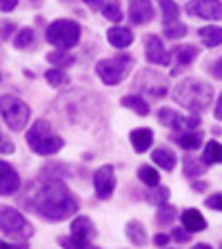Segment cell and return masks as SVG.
<instances>
[{
  "mask_svg": "<svg viewBox=\"0 0 222 249\" xmlns=\"http://www.w3.org/2000/svg\"><path fill=\"white\" fill-rule=\"evenodd\" d=\"M205 162L207 165H213V162H222V145L220 142H216V140H211V142H207V147H205Z\"/></svg>",
  "mask_w": 222,
  "mask_h": 249,
  "instance_id": "cell-29",
  "label": "cell"
},
{
  "mask_svg": "<svg viewBox=\"0 0 222 249\" xmlns=\"http://www.w3.org/2000/svg\"><path fill=\"white\" fill-rule=\"evenodd\" d=\"M0 249H18V243L11 245V243H5V240H0Z\"/></svg>",
  "mask_w": 222,
  "mask_h": 249,
  "instance_id": "cell-44",
  "label": "cell"
},
{
  "mask_svg": "<svg viewBox=\"0 0 222 249\" xmlns=\"http://www.w3.org/2000/svg\"><path fill=\"white\" fill-rule=\"evenodd\" d=\"M102 16L111 22H118L120 18H122V11H120V7L116 5V2H107V5L102 7Z\"/></svg>",
  "mask_w": 222,
  "mask_h": 249,
  "instance_id": "cell-35",
  "label": "cell"
},
{
  "mask_svg": "<svg viewBox=\"0 0 222 249\" xmlns=\"http://www.w3.org/2000/svg\"><path fill=\"white\" fill-rule=\"evenodd\" d=\"M205 205H207L209 209L222 212V192H218V194H213V196H209L207 200H205Z\"/></svg>",
  "mask_w": 222,
  "mask_h": 249,
  "instance_id": "cell-36",
  "label": "cell"
},
{
  "mask_svg": "<svg viewBox=\"0 0 222 249\" xmlns=\"http://www.w3.org/2000/svg\"><path fill=\"white\" fill-rule=\"evenodd\" d=\"M154 243L158 245V247H165V245L169 243V236H167V233H155V236H154Z\"/></svg>",
  "mask_w": 222,
  "mask_h": 249,
  "instance_id": "cell-41",
  "label": "cell"
},
{
  "mask_svg": "<svg viewBox=\"0 0 222 249\" xmlns=\"http://www.w3.org/2000/svg\"><path fill=\"white\" fill-rule=\"evenodd\" d=\"M138 178L145 185H149V187H158L160 185V174L154 169V167H149V165H142L138 169Z\"/></svg>",
  "mask_w": 222,
  "mask_h": 249,
  "instance_id": "cell-30",
  "label": "cell"
},
{
  "mask_svg": "<svg viewBox=\"0 0 222 249\" xmlns=\"http://www.w3.org/2000/svg\"><path fill=\"white\" fill-rule=\"evenodd\" d=\"M45 78H47V83L51 85V87H65V85L69 83V76H67V71H65V67L49 69V71L45 73Z\"/></svg>",
  "mask_w": 222,
  "mask_h": 249,
  "instance_id": "cell-28",
  "label": "cell"
},
{
  "mask_svg": "<svg viewBox=\"0 0 222 249\" xmlns=\"http://www.w3.org/2000/svg\"><path fill=\"white\" fill-rule=\"evenodd\" d=\"M93 187H96V194L98 198H111L116 189V174L111 165H102L96 174H93Z\"/></svg>",
  "mask_w": 222,
  "mask_h": 249,
  "instance_id": "cell-12",
  "label": "cell"
},
{
  "mask_svg": "<svg viewBox=\"0 0 222 249\" xmlns=\"http://www.w3.org/2000/svg\"><path fill=\"white\" fill-rule=\"evenodd\" d=\"M209 71H211V76H213V78H220V80H222V58H220V60L213 62L211 67H209Z\"/></svg>",
  "mask_w": 222,
  "mask_h": 249,
  "instance_id": "cell-40",
  "label": "cell"
},
{
  "mask_svg": "<svg viewBox=\"0 0 222 249\" xmlns=\"http://www.w3.org/2000/svg\"><path fill=\"white\" fill-rule=\"evenodd\" d=\"M145 56L151 65H169L171 60V53L165 49L160 36H154V34L145 38Z\"/></svg>",
  "mask_w": 222,
  "mask_h": 249,
  "instance_id": "cell-13",
  "label": "cell"
},
{
  "mask_svg": "<svg viewBox=\"0 0 222 249\" xmlns=\"http://www.w3.org/2000/svg\"><path fill=\"white\" fill-rule=\"evenodd\" d=\"M122 105L127 109H131V111H136L138 116H147L151 111L149 105H147L145 98H140V96H124L122 98Z\"/></svg>",
  "mask_w": 222,
  "mask_h": 249,
  "instance_id": "cell-26",
  "label": "cell"
},
{
  "mask_svg": "<svg viewBox=\"0 0 222 249\" xmlns=\"http://www.w3.org/2000/svg\"><path fill=\"white\" fill-rule=\"evenodd\" d=\"M93 223L87 216H78L71 223V231H69V238H62L60 245L65 247H76V249H85L91 247V238H93Z\"/></svg>",
  "mask_w": 222,
  "mask_h": 249,
  "instance_id": "cell-9",
  "label": "cell"
},
{
  "mask_svg": "<svg viewBox=\"0 0 222 249\" xmlns=\"http://www.w3.org/2000/svg\"><path fill=\"white\" fill-rule=\"evenodd\" d=\"M34 38H36V34H34V29H29V27H25V29H20L18 34H16L14 38V45L18 47V49H27V47L34 45Z\"/></svg>",
  "mask_w": 222,
  "mask_h": 249,
  "instance_id": "cell-31",
  "label": "cell"
},
{
  "mask_svg": "<svg viewBox=\"0 0 222 249\" xmlns=\"http://www.w3.org/2000/svg\"><path fill=\"white\" fill-rule=\"evenodd\" d=\"M129 140H131V147H134V151H138V154H145V151L149 149L151 145H154V131H151L149 127H140V129L131 131Z\"/></svg>",
  "mask_w": 222,
  "mask_h": 249,
  "instance_id": "cell-17",
  "label": "cell"
},
{
  "mask_svg": "<svg viewBox=\"0 0 222 249\" xmlns=\"http://www.w3.org/2000/svg\"><path fill=\"white\" fill-rule=\"evenodd\" d=\"M151 158H154L155 165L160 167V169H165V171L173 169V167H176V160H178L176 154H173L171 149H167V147H158V149L151 154Z\"/></svg>",
  "mask_w": 222,
  "mask_h": 249,
  "instance_id": "cell-21",
  "label": "cell"
},
{
  "mask_svg": "<svg viewBox=\"0 0 222 249\" xmlns=\"http://www.w3.org/2000/svg\"><path fill=\"white\" fill-rule=\"evenodd\" d=\"M173 142H176L178 147H182V149L191 151V149H198V147L202 145V134L196 129H187V131H178L176 136H173Z\"/></svg>",
  "mask_w": 222,
  "mask_h": 249,
  "instance_id": "cell-20",
  "label": "cell"
},
{
  "mask_svg": "<svg viewBox=\"0 0 222 249\" xmlns=\"http://www.w3.org/2000/svg\"><path fill=\"white\" fill-rule=\"evenodd\" d=\"M107 40H109V45H114L116 49H124V47H129L131 42H134V34H131L127 27L116 25L107 31Z\"/></svg>",
  "mask_w": 222,
  "mask_h": 249,
  "instance_id": "cell-19",
  "label": "cell"
},
{
  "mask_svg": "<svg viewBox=\"0 0 222 249\" xmlns=\"http://www.w3.org/2000/svg\"><path fill=\"white\" fill-rule=\"evenodd\" d=\"M213 116H216L218 120H222V96L218 98V103H216V109H213Z\"/></svg>",
  "mask_w": 222,
  "mask_h": 249,
  "instance_id": "cell-42",
  "label": "cell"
},
{
  "mask_svg": "<svg viewBox=\"0 0 222 249\" xmlns=\"http://www.w3.org/2000/svg\"><path fill=\"white\" fill-rule=\"evenodd\" d=\"M193 189H200L202 192V189H207V185H205V182H193Z\"/></svg>",
  "mask_w": 222,
  "mask_h": 249,
  "instance_id": "cell-45",
  "label": "cell"
},
{
  "mask_svg": "<svg viewBox=\"0 0 222 249\" xmlns=\"http://www.w3.org/2000/svg\"><path fill=\"white\" fill-rule=\"evenodd\" d=\"M180 223L187 231H191V233H198V231H205V229H207V220H205V216H202L198 209H185L180 216Z\"/></svg>",
  "mask_w": 222,
  "mask_h": 249,
  "instance_id": "cell-16",
  "label": "cell"
},
{
  "mask_svg": "<svg viewBox=\"0 0 222 249\" xmlns=\"http://www.w3.org/2000/svg\"><path fill=\"white\" fill-rule=\"evenodd\" d=\"M167 78L160 76L158 71L154 69H145V71H140L138 78H136V89L142 91L147 98L151 100H160L167 96Z\"/></svg>",
  "mask_w": 222,
  "mask_h": 249,
  "instance_id": "cell-8",
  "label": "cell"
},
{
  "mask_svg": "<svg viewBox=\"0 0 222 249\" xmlns=\"http://www.w3.org/2000/svg\"><path fill=\"white\" fill-rule=\"evenodd\" d=\"M198 36H200V40L205 42L207 47H218L222 45V29L220 27H202L200 31H198Z\"/></svg>",
  "mask_w": 222,
  "mask_h": 249,
  "instance_id": "cell-24",
  "label": "cell"
},
{
  "mask_svg": "<svg viewBox=\"0 0 222 249\" xmlns=\"http://www.w3.org/2000/svg\"><path fill=\"white\" fill-rule=\"evenodd\" d=\"M196 58H198V47L178 45L176 49H173V60H176V69H173V73H178L182 67H189Z\"/></svg>",
  "mask_w": 222,
  "mask_h": 249,
  "instance_id": "cell-18",
  "label": "cell"
},
{
  "mask_svg": "<svg viewBox=\"0 0 222 249\" xmlns=\"http://www.w3.org/2000/svg\"><path fill=\"white\" fill-rule=\"evenodd\" d=\"M27 145L38 156H53L65 147V140L58 134H53L51 124L47 120H36L31 124V129L27 131Z\"/></svg>",
  "mask_w": 222,
  "mask_h": 249,
  "instance_id": "cell-3",
  "label": "cell"
},
{
  "mask_svg": "<svg viewBox=\"0 0 222 249\" xmlns=\"http://www.w3.org/2000/svg\"><path fill=\"white\" fill-rule=\"evenodd\" d=\"M14 142H11L9 138H5V136L0 134V154H14Z\"/></svg>",
  "mask_w": 222,
  "mask_h": 249,
  "instance_id": "cell-37",
  "label": "cell"
},
{
  "mask_svg": "<svg viewBox=\"0 0 222 249\" xmlns=\"http://www.w3.org/2000/svg\"><path fill=\"white\" fill-rule=\"evenodd\" d=\"M18 187H20L18 171L9 162L0 160V196H11V194L18 192Z\"/></svg>",
  "mask_w": 222,
  "mask_h": 249,
  "instance_id": "cell-14",
  "label": "cell"
},
{
  "mask_svg": "<svg viewBox=\"0 0 222 249\" xmlns=\"http://www.w3.org/2000/svg\"><path fill=\"white\" fill-rule=\"evenodd\" d=\"M189 233H191V231H182V229H173V231H171V238L176 240V243H189Z\"/></svg>",
  "mask_w": 222,
  "mask_h": 249,
  "instance_id": "cell-38",
  "label": "cell"
},
{
  "mask_svg": "<svg viewBox=\"0 0 222 249\" xmlns=\"http://www.w3.org/2000/svg\"><path fill=\"white\" fill-rule=\"evenodd\" d=\"M158 120H160L162 124H167V127H171V129L176 131H187V129H198L200 127V118H198L196 114L193 116H182L178 114V111H173V109L165 107L158 111Z\"/></svg>",
  "mask_w": 222,
  "mask_h": 249,
  "instance_id": "cell-10",
  "label": "cell"
},
{
  "mask_svg": "<svg viewBox=\"0 0 222 249\" xmlns=\"http://www.w3.org/2000/svg\"><path fill=\"white\" fill-rule=\"evenodd\" d=\"M173 100L178 105H182L185 109L193 111V114H200V111H207L209 105L213 103V89L205 80L185 78L173 89Z\"/></svg>",
  "mask_w": 222,
  "mask_h": 249,
  "instance_id": "cell-2",
  "label": "cell"
},
{
  "mask_svg": "<svg viewBox=\"0 0 222 249\" xmlns=\"http://www.w3.org/2000/svg\"><path fill=\"white\" fill-rule=\"evenodd\" d=\"M187 14L193 18H205V20H222V5L220 0H189L187 2Z\"/></svg>",
  "mask_w": 222,
  "mask_h": 249,
  "instance_id": "cell-11",
  "label": "cell"
},
{
  "mask_svg": "<svg viewBox=\"0 0 222 249\" xmlns=\"http://www.w3.org/2000/svg\"><path fill=\"white\" fill-rule=\"evenodd\" d=\"M147 200L154 202V205H162V202L169 200V189H167V187H155L154 192L147 196Z\"/></svg>",
  "mask_w": 222,
  "mask_h": 249,
  "instance_id": "cell-34",
  "label": "cell"
},
{
  "mask_svg": "<svg viewBox=\"0 0 222 249\" xmlns=\"http://www.w3.org/2000/svg\"><path fill=\"white\" fill-rule=\"evenodd\" d=\"M18 7V0H0V11H14Z\"/></svg>",
  "mask_w": 222,
  "mask_h": 249,
  "instance_id": "cell-39",
  "label": "cell"
},
{
  "mask_svg": "<svg viewBox=\"0 0 222 249\" xmlns=\"http://www.w3.org/2000/svg\"><path fill=\"white\" fill-rule=\"evenodd\" d=\"M176 218H178V209L176 207H171V205H167V202L158 205V213H155V223L158 225L167 227V225H171Z\"/></svg>",
  "mask_w": 222,
  "mask_h": 249,
  "instance_id": "cell-25",
  "label": "cell"
},
{
  "mask_svg": "<svg viewBox=\"0 0 222 249\" xmlns=\"http://www.w3.org/2000/svg\"><path fill=\"white\" fill-rule=\"evenodd\" d=\"M0 116H2V120L7 123V127L11 131H20L29 123L31 111L18 96L7 93V96H0Z\"/></svg>",
  "mask_w": 222,
  "mask_h": 249,
  "instance_id": "cell-6",
  "label": "cell"
},
{
  "mask_svg": "<svg viewBox=\"0 0 222 249\" xmlns=\"http://www.w3.org/2000/svg\"><path fill=\"white\" fill-rule=\"evenodd\" d=\"M154 7H151V0H131L129 5V18L136 25H147V22L154 20Z\"/></svg>",
  "mask_w": 222,
  "mask_h": 249,
  "instance_id": "cell-15",
  "label": "cell"
},
{
  "mask_svg": "<svg viewBox=\"0 0 222 249\" xmlns=\"http://www.w3.org/2000/svg\"><path fill=\"white\" fill-rule=\"evenodd\" d=\"M47 60L53 62L56 67H69L73 62V56H69V53H65V49H58V52H51L49 56H47Z\"/></svg>",
  "mask_w": 222,
  "mask_h": 249,
  "instance_id": "cell-33",
  "label": "cell"
},
{
  "mask_svg": "<svg viewBox=\"0 0 222 249\" xmlns=\"http://www.w3.org/2000/svg\"><path fill=\"white\" fill-rule=\"evenodd\" d=\"M162 34H165L167 38H171V40H176V38H182L187 34V25H182L180 20H178V22H171V25L162 27Z\"/></svg>",
  "mask_w": 222,
  "mask_h": 249,
  "instance_id": "cell-32",
  "label": "cell"
},
{
  "mask_svg": "<svg viewBox=\"0 0 222 249\" xmlns=\"http://www.w3.org/2000/svg\"><path fill=\"white\" fill-rule=\"evenodd\" d=\"M205 171H207V162L196 160L193 156H187L185 158V176L187 178H198V176H202Z\"/></svg>",
  "mask_w": 222,
  "mask_h": 249,
  "instance_id": "cell-27",
  "label": "cell"
},
{
  "mask_svg": "<svg viewBox=\"0 0 222 249\" xmlns=\"http://www.w3.org/2000/svg\"><path fill=\"white\" fill-rule=\"evenodd\" d=\"M124 233H127V238H129L131 245H145L147 243V231L142 227L140 220H129L127 227H124Z\"/></svg>",
  "mask_w": 222,
  "mask_h": 249,
  "instance_id": "cell-22",
  "label": "cell"
},
{
  "mask_svg": "<svg viewBox=\"0 0 222 249\" xmlns=\"http://www.w3.org/2000/svg\"><path fill=\"white\" fill-rule=\"evenodd\" d=\"M80 34H83V29H80V25L76 20H53L47 27L49 45H53L56 49H65V52L78 45Z\"/></svg>",
  "mask_w": 222,
  "mask_h": 249,
  "instance_id": "cell-5",
  "label": "cell"
},
{
  "mask_svg": "<svg viewBox=\"0 0 222 249\" xmlns=\"http://www.w3.org/2000/svg\"><path fill=\"white\" fill-rule=\"evenodd\" d=\"M196 247H198V249H209V245H207V243H198Z\"/></svg>",
  "mask_w": 222,
  "mask_h": 249,
  "instance_id": "cell-46",
  "label": "cell"
},
{
  "mask_svg": "<svg viewBox=\"0 0 222 249\" xmlns=\"http://www.w3.org/2000/svg\"><path fill=\"white\" fill-rule=\"evenodd\" d=\"M83 2H85V5H89V7H93V9L102 5V0H83Z\"/></svg>",
  "mask_w": 222,
  "mask_h": 249,
  "instance_id": "cell-43",
  "label": "cell"
},
{
  "mask_svg": "<svg viewBox=\"0 0 222 249\" xmlns=\"http://www.w3.org/2000/svg\"><path fill=\"white\" fill-rule=\"evenodd\" d=\"M134 67V58L127 56V53H118L114 58H104L96 65V73L100 76L104 85H118L122 83L129 69Z\"/></svg>",
  "mask_w": 222,
  "mask_h": 249,
  "instance_id": "cell-7",
  "label": "cell"
},
{
  "mask_svg": "<svg viewBox=\"0 0 222 249\" xmlns=\"http://www.w3.org/2000/svg\"><path fill=\"white\" fill-rule=\"evenodd\" d=\"M158 5L162 9V27L171 25V22H178V16H180V7H178L176 0H158Z\"/></svg>",
  "mask_w": 222,
  "mask_h": 249,
  "instance_id": "cell-23",
  "label": "cell"
},
{
  "mask_svg": "<svg viewBox=\"0 0 222 249\" xmlns=\"http://www.w3.org/2000/svg\"><path fill=\"white\" fill-rule=\"evenodd\" d=\"M0 231L14 240H29L34 236L31 223L9 205H0Z\"/></svg>",
  "mask_w": 222,
  "mask_h": 249,
  "instance_id": "cell-4",
  "label": "cell"
},
{
  "mask_svg": "<svg viewBox=\"0 0 222 249\" xmlns=\"http://www.w3.org/2000/svg\"><path fill=\"white\" fill-rule=\"evenodd\" d=\"M27 205L49 223L67 220L71 213L78 212V200L71 196L60 176H45V171L36 182H31L27 192Z\"/></svg>",
  "mask_w": 222,
  "mask_h": 249,
  "instance_id": "cell-1",
  "label": "cell"
}]
</instances>
